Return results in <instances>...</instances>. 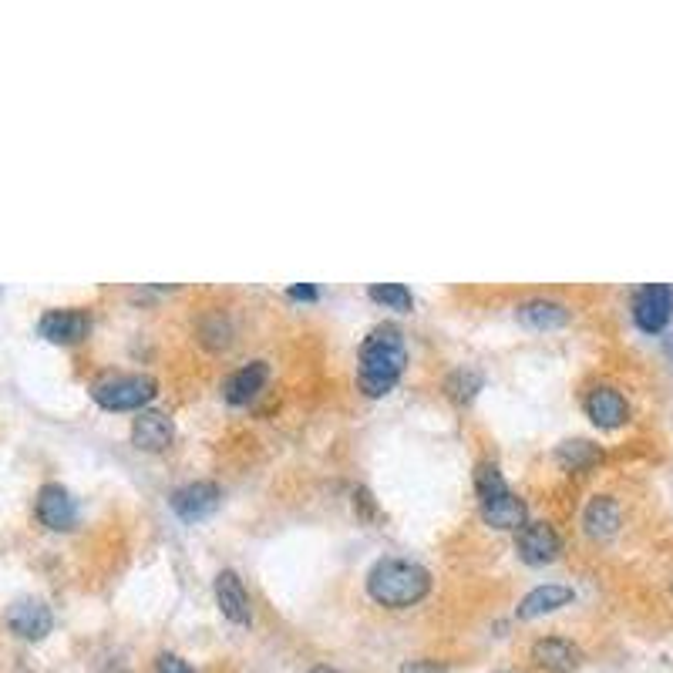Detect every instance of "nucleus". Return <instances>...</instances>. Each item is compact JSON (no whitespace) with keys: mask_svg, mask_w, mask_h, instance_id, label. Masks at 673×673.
<instances>
[{"mask_svg":"<svg viewBox=\"0 0 673 673\" xmlns=\"http://www.w3.org/2000/svg\"><path fill=\"white\" fill-rule=\"evenodd\" d=\"M404 364H408V354H404L401 330L391 324L374 327L361 347V391L381 398L401 381Z\"/></svg>","mask_w":673,"mask_h":673,"instance_id":"nucleus-1","label":"nucleus"},{"mask_svg":"<svg viewBox=\"0 0 673 673\" xmlns=\"http://www.w3.org/2000/svg\"><path fill=\"white\" fill-rule=\"evenodd\" d=\"M431 576L428 569H421L418 562L408 559H381L367 576V593L374 603L391 606V610H404L428 596Z\"/></svg>","mask_w":673,"mask_h":673,"instance_id":"nucleus-2","label":"nucleus"},{"mask_svg":"<svg viewBox=\"0 0 673 673\" xmlns=\"http://www.w3.org/2000/svg\"><path fill=\"white\" fill-rule=\"evenodd\" d=\"M478 505H482V519L495 529H515L525 525V502L505 485L502 472L495 465H478L475 472Z\"/></svg>","mask_w":673,"mask_h":673,"instance_id":"nucleus-3","label":"nucleus"},{"mask_svg":"<svg viewBox=\"0 0 673 673\" xmlns=\"http://www.w3.org/2000/svg\"><path fill=\"white\" fill-rule=\"evenodd\" d=\"M155 394H159V384H155L149 374H118V377H105V381L91 387V398L105 411H138L145 408Z\"/></svg>","mask_w":673,"mask_h":673,"instance_id":"nucleus-4","label":"nucleus"},{"mask_svg":"<svg viewBox=\"0 0 673 673\" xmlns=\"http://www.w3.org/2000/svg\"><path fill=\"white\" fill-rule=\"evenodd\" d=\"M673 317V287L667 283H647L633 297V320L643 334H660Z\"/></svg>","mask_w":673,"mask_h":673,"instance_id":"nucleus-5","label":"nucleus"},{"mask_svg":"<svg viewBox=\"0 0 673 673\" xmlns=\"http://www.w3.org/2000/svg\"><path fill=\"white\" fill-rule=\"evenodd\" d=\"M515 549L529 566H546L559 556V536L546 522H525L519 529V539H515Z\"/></svg>","mask_w":673,"mask_h":673,"instance_id":"nucleus-6","label":"nucleus"},{"mask_svg":"<svg viewBox=\"0 0 673 673\" xmlns=\"http://www.w3.org/2000/svg\"><path fill=\"white\" fill-rule=\"evenodd\" d=\"M7 626L21 640H44L54 626V616L41 599H17L11 610H7Z\"/></svg>","mask_w":673,"mask_h":673,"instance_id":"nucleus-7","label":"nucleus"},{"mask_svg":"<svg viewBox=\"0 0 673 673\" xmlns=\"http://www.w3.org/2000/svg\"><path fill=\"white\" fill-rule=\"evenodd\" d=\"M216 509H219V488L212 482L182 485L179 492L172 495V512L179 515L182 522H199Z\"/></svg>","mask_w":673,"mask_h":673,"instance_id":"nucleus-8","label":"nucleus"},{"mask_svg":"<svg viewBox=\"0 0 673 673\" xmlns=\"http://www.w3.org/2000/svg\"><path fill=\"white\" fill-rule=\"evenodd\" d=\"M88 327H91L88 313L85 310H75V307H68V310H48L41 317V324H38L41 337L51 340V344H78V340H85Z\"/></svg>","mask_w":673,"mask_h":673,"instance_id":"nucleus-9","label":"nucleus"},{"mask_svg":"<svg viewBox=\"0 0 673 673\" xmlns=\"http://www.w3.org/2000/svg\"><path fill=\"white\" fill-rule=\"evenodd\" d=\"M216 603L229 623L236 626H250L253 610H250V593H246L243 579H239L233 569H223L216 576Z\"/></svg>","mask_w":673,"mask_h":673,"instance_id":"nucleus-10","label":"nucleus"},{"mask_svg":"<svg viewBox=\"0 0 673 673\" xmlns=\"http://www.w3.org/2000/svg\"><path fill=\"white\" fill-rule=\"evenodd\" d=\"M38 519L54 532H64V529L75 525L78 509H75V499H71L68 488H61V485H44L41 488L38 492Z\"/></svg>","mask_w":673,"mask_h":673,"instance_id":"nucleus-11","label":"nucleus"},{"mask_svg":"<svg viewBox=\"0 0 673 673\" xmlns=\"http://www.w3.org/2000/svg\"><path fill=\"white\" fill-rule=\"evenodd\" d=\"M532 663L549 673H569L583 663V650L562 636H546V640L532 643Z\"/></svg>","mask_w":673,"mask_h":673,"instance_id":"nucleus-12","label":"nucleus"},{"mask_svg":"<svg viewBox=\"0 0 673 673\" xmlns=\"http://www.w3.org/2000/svg\"><path fill=\"white\" fill-rule=\"evenodd\" d=\"M586 414L599 428H620L630 418V408H626L623 394L613 391V387H593L586 398Z\"/></svg>","mask_w":673,"mask_h":673,"instance_id":"nucleus-13","label":"nucleus"},{"mask_svg":"<svg viewBox=\"0 0 673 673\" xmlns=\"http://www.w3.org/2000/svg\"><path fill=\"white\" fill-rule=\"evenodd\" d=\"M172 418L162 411H142L132 424V441L145 451H162L172 445Z\"/></svg>","mask_w":673,"mask_h":673,"instance_id":"nucleus-14","label":"nucleus"},{"mask_svg":"<svg viewBox=\"0 0 673 673\" xmlns=\"http://www.w3.org/2000/svg\"><path fill=\"white\" fill-rule=\"evenodd\" d=\"M266 377H270V367H266L263 361H253V364L239 367V371L229 374V377H226V384H223L226 401H229V404H250V401L256 398V394L263 391Z\"/></svg>","mask_w":673,"mask_h":673,"instance_id":"nucleus-15","label":"nucleus"},{"mask_svg":"<svg viewBox=\"0 0 673 673\" xmlns=\"http://www.w3.org/2000/svg\"><path fill=\"white\" fill-rule=\"evenodd\" d=\"M573 603V589L569 586H559V583H546V586H536L529 596L519 603V616L522 620H536V616H546V613H556L562 606Z\"/></svg>","mask_w":673,"mask_h":673,"instance_id":"nucleus-16","label":"nucleus"},{"mask_svg":"<svg viewBox=\"0 0 673 673\" xmlns=\"http://www.w3.org/2000/svg\"><path fill=\"white\" fill-rule=\"evenodd\" d=\"M515 317L522 320L525 327L532 330H556L562 324H569V310L562 307L556 300H525L519 310H515Z\"/></svg>","mask_w":673,"mask_h":673,"instance_id":"nucleus-17","label":"nucleus"},{"mask_svg":"<svg viewBox=\"0 0 673 673\" xmlns=\"http://www.w3.org/2000/svg\"><path fill=\"white\" fill-rule=\"evenodd\" d=\"M583 525L593 539H610L613 532L620 529V505H616L610 495H596V499L586 505Z\"/></svg>","mask_w":673,"mask_h":673,"instance_id":"nucleus-18","label":"nucleus"},{"mask_svg":"<svg viewBox=\"0 0 673 673\" xmlns=\"http://www.w3.org/2000/svg\"><path fill=\"white\" fill-rule=\"evenodd\" d=\"M556 458L569 472H586L589 465H596L599 458H603V451H599L593 441H566V445H559Z\"/></svg>","mask_w":673,"mask_h":673,"instance_id":"nucleus-19","label":"nucleus"},{"mask_svg":"<svg viewBox=\"0 0 673 673\" xmlns=\"http://www.w3.org/2000/svg\"><path fill=\"white\" fill-rule=\"evenodd\" d=\"M367 293H371L374 303H381V307H387V310H398V313L414 310V297L404 283H374Z\"/></svg>","mask_w":673,"mask_h":673,"instance_id":"nucleus-20","label":"nucleus"},{"mask_svg":"<svg viewBox=\"0 0 673 673\" xmlns=\"http://www.w3.org/2000/svg\"><path fill=\"white\" fill-rule=\"evenodd\" d=\"M478 384H482V377H478V374H472V371H458V374L448 381V391H451V398L468 401V398H472V394L478 391Z\"/></svg>","mask_w":673,"mask_h":673,"instance_id":"nucleus-21","label":"nucleus"},{"mask_svg":"<svg viewBox=\"0 0 673 673\" xmlns=\"http://www.w3.org/2000/svg\"><path fill=\"white\" fill-rule=\"evenodd\" d=\"M155 673H196L186 660L172 657V653H162L159 663H155Z\"/></svg>","mask_w":673,"mask_h":673,"instance_id":"nucleus-22","label":"nucleus"},{"mask_svg":"<svg viewBox=\"0 0 673 673\" xmlns=\"http://www.w3.org/2000/svg\"><path fill=\"white\" fill-rule=\"evenodd\" d=\"M290 297L293 300H317V290H313V287H293Z\"/></svg>","mask_w":673,"mask_h":673,"instance_id":"nucleus-23","label":"nucleus"},{"mask_svg":"<svg viewBox=\"0 0 673 673\" xmlns=\"http://www.w3.org/2000/svg\"><path fill=\"white\" fill-rule=\"evenodd\" d=\"M313 673H337V670H327V667H320V670H313Z\"/></svg>","mask_w":673,"mask_h":673,"instance_id":"nucleus-24","label":"nucleus"},{"mask_svg":"<svg viewBox=\"0 0 673 673\" xmlns=\"http://www.w3.org/2000/svg\"><path fill=\"white\" fill-rule=\"evenodd\" d=\"M667 350H670V357H673V337L667 340Z\"/></svg>","mask_w":673,"mask_h":673,"instance_id":"nucleus-25","label":"nucleus"}]
</instances>
